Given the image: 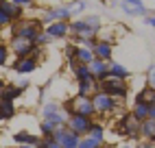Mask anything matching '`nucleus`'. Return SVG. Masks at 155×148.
Returning <instances> with one entry per match:
<instances>
[{"label": "nucleus", "instance_id": "f257e3e1", "mask_svg": "<svg viewBox=\"0 0 155 148\" xmlns=\"http://www.w3.org/2000/svg\"><path fill=\"white\" fill-rule=\"evenodd\" d=\"M44 28V24L39 22L37 18H22V20H15V22L9 26V33L11 35H18V37H24V39H31L35 41L37 33Z\"/></svg>", "mask_w": 155, "mask_h": 148}, {"label": "nucleus", "instance_id": "f03ea898", "mask_svg": "<svg viewBox=\"0 0 155 148\" xmlns=\"http://www.w3.org/2000/svg\"><path fill=\"white\" fill-rule=\"evenodd\" d=\"M64 109L68 113H81V115H87V118H96V107H94V100L92 96H70L68 100H64Z\"/></svg>", "mask_w": 155, "mask_h": 148}, {"label": "nucleus", "instance_id": "7ed1b4c3", "mask_svg": "<svg viewBox=\"0 0 155 148\" xmlns=\"http://www.w3.org/2000/svg\"><path fill=\"white\" fill-rule=\"evenodd\" d=\"M140 120L133 115L131 111H127V113H122L120 118H118V124H116V131L122 135V137H127L129 142H136V140H140Z\"/></svg>", "mask_w": 155, "mask_h": 148}, {"label": "nucleus", "instance_id": "20e7f679", "mask_svg": "<svg viewBox=\"0 0 155 148\" xmlns=\"http://www.w3.org/2000/svg\"><path fill=\"white\" fill-rule=\"evenodd\" d=\"M72 18H74V15H72L70 5L64 2V5H55V7L46 9V11H42L37 20H39L44 26H48V24H53V22H59V20H68V22H70Z\"/></svg>", "mask_w": 155, "mask_h": 148}, {"label": "nucleus", "instance_id": "39448f33", "mask_svg": "<svg viewBox=\"0 0 155 148\" xmlns=\"http://www.w3.org/2000/svg\"><path fill=\"white\" fill-rule=\"evenodd\" d=\"M92 100H94V107H96V115H114L120 107V100H116L114 96L105 94L103 89H98L94 96H92Z\"/></svg>", "mask_w": 155, "mask_h": 148}, {"label": "nucleus", "instance_id": "423d86ee", "mask_svg": "<svg viewBox=\"0 0 155 148\" xmlns=\"http://www.w3.org/2000/svg\"><path fill=\"white\" fill-rule=\"evenodd\" d=\"M101 89L105 92V94H109V96H114L116 100H125L129 96V92H131V87H129L127 81L114 79V76H107L105 81H103L101 83Z\"/></svg>", "mask_w": 155, "mask_h": 148}, {"label": "nucleus", "instance_id": "0eeeda50", "mask_svg": "<svg viewBox=\"0 0 155 148\" xmlns=\"http://www.w3.org/2000/svg\"><path fill=\"white\" fill-rule=\"evenodd\" d=\"M92 124H94V118H87V115H81V113H70V118H68V122H66L68 129H70L72 133L81 135V137L90 135Z\"/></svg>", "mask_w": 155, "mask_h": 148}, {"label": "nucleus", "instance_id": "6e6552de", "mask_svg": "<svg viewBox=\"0 0 155 148\" xmlns=\"http://www.w3.org/2000/svg\"><path fill=\"white\" fill-rule=\"evenodd\" d=\"M9 48H11V55L18 59V57H28V55H33L37 46H35V41H31V39L11 35V39H9Z\"/></svg>", "mask_w": 155, "mask_h": 148}, {"label": "nucleus", "instance_id": "1a4fd4ad", "mask_svg": "<svg viewBox=\"0 0 155 148\" xmlns=\"http://www.w3.org/2000/svg\"><path fill=\"white\" fill-rule=\"evenodd\" d=\"M39 66V59H35L33 55H28V57H18L13 63H11V68L13 72L18 74V76H28V74H33Z\"/></svg>", "mask_w": 155, "mask_h": 148}, {"label": "nucleus", "instance_id": "9d476101", "mask_svg": "<svg viewBox=\"0 0 155 148\" xmlns=\"http://www.w3.org/2000/svg\"><path fill=\"white\" fill-rule=\"evenodd\" d=\"M53 135L57 137V142H59L61 148H79V144H81V135L72 133L68 126H59Z\"/></svg>", "mask_w": 155, "mask_h": 148}, {"label": "nucleus", "instance_id": "9b49d317", "mask_svg": "<svg viewBox=\"0 0 155 148\" xmlns=\"http://www.w3.org/2000/svg\"><path fill=\"white\" fill-rule=\"evenodd\" d=\"M44 31L53 37V41L55 39H68L70 37V22L68 20H59V22H53V24L44 26Z\"/></svg>", "mask_w": 155, "mask_h": 148}, {"label": "nucleus", "instance_id": "f8f14e48", "mask_svg": "<svg viewBox=\"0 0 155 148\" xmlns=\"http://www.w3.org/2000/svg\"><path fill=\"white\" fill-rule=\"evenodd\" d=\"M98 89H101V83H98L94 76H87V79H83V81H77L74 94H79V96H94Z\"/></svg>", "mask_w": 155, "mask_h": 148}, {"label": "nucleus", "instance_id": "ddd939ff", "mask_svg": "<svg viewBox=\"0 0 155 148\" xmlns=\"http://www.w3.org/2000/svg\"><path fill=\"white\" fill-rule=\"evenodd\" d=\"M90 72H92V76H94L98 83H103L109 76V61H103V59L94 57V61L90 63Z\"/></svg>", "mask_w": 155, "mask_h": 148}, {"label": "nucleus", "instance_id": "4468645a", "mask_svg": "<svg viewBox=\"0 0 155 148\" xmlns=\"http://www.w3.org/2000/svg\"><path fill=\"white\" fill-rule=\"evenodd\" d=\"M68 70H70V76L74 79V81H83V79L92 76V72H90V66H85V63H79L77 59L68 61Z\"/></svg>", "mask_w": 155, "mask_h": 148}, {"label": "nucleus", "instance_id": "2eb2a0df", "mask_svg": "<svg viewBox=\"0 0 155 148\" xmlns=\"http://www.w3.org/2000/svg\"><path fill=\"white\" fill-rule=\"evenodd\" d=\"M92 50H94V57H98L103 61H114V44H111V41L98 39L96 46L92 48Z\"/></svg>", "mask_w": 155, "mask_h": 148}, {"label": "nucleus", "instance_id": "dca6fc26", "mask_svg": "<svg viewBox=\"0 0 155 148\" xmlns=\"http://www.w3.org/2000/svg\"><path fill=\"white\" fill-rule=\"evenodd\" d=\"M39 142H42V137L35 135V133H31V131H26V129L13 133V144H15V146H20V144H33V146H39Z\"/></svg>", "mask_w": 155, "mask_h": 148}, {"label": "nucleus", "instance_id": "f3484780", "mask_svg": "<svg viewBox=\"0 0 155 148\" xmlns=\"http://www.w3.org/2000/svg\"><path fill=\"white\" fill-rule=\"evenodd\" d=\"M18 113L15 100H2L0 98V122H11Z\"/></svg>", "mask_w": 155, "mask_h": 148}, {"label": "nucleus", "instance_id": "a211bd4d", "mask_svg": "<svg viewBox=\"0 0 155 148\" xmlns=\"http://www.w3.org/2000/svg\"><path fill=\"white\" fill-rule=\"evenodd\" d=\"M24 87H20L18 83H7V87L0 92V98L2 100H18V98H22L24 96Z\"/></svg>", "mask_w": 155, "mask_h": 148}, {"label": "nucleus", "instance_id": "6ab92c4d", "mask_svg": "<svg viewBox=\"0 0 155 148\" xmlns=\"http://www.w3.org/2000/svg\"><path fill=\"white\" fill-rule=\"evenodd\" d=\"M133 102H144V105H155V87L151 85H144L136 92L133 96Z\"/></svg>", "mask_w": 155, "mask_h": 148}, {"label": "nucleus", "instance_id": "aec40b11", "mask_svg": "<svg viewBox=\"0 0 155 148\" xmlns=\"http://www.w3.org/2000/svg\"><path fill=\"white\" fill-rule=\"evenodd\" d=\"M0 9L11 15L13 22H15V20H22V18H24V9L20 7V5H15V2H11V0H0Z\"/></svg>", "mask_w": 155, "mask_h": 148}, {"label": "nucleus", "instance_id": "412c9836", "mask_svg": "<svg viewBox=\"0 0 155 148\" xmlns=\"http://www.w3.org/2000/svg\"><path fill=\"white\" fill-rule=\"evenodd\" d=\"M140 140L155 142V120L153 118L142 120V124H140Z\"/></svg>", "mask_w": 155, "mask_h": 148}, {"label": "nucleus", "instance_id": "4be33fe9", "mask_svg": "<svg viewBox=\"0 0 155 148\" xmlns=\"http://www.w3.org/2000/svg\"><path fill=\"white\" fill-rule=\"evenodd\" d=\"M61 109H64V102H57V100H48V102H44L42 107H39V118H50V115L59 113Z\"/></svg>", "mask_w": 155, "mask_h": 148}, {"label": "nucleus", "instance_id": "5701e85b", "mask_svg": "<svg viewBox=\"0 0 155 148\" xmlns=\"http://www.w3.org/2000/svg\"><path fill=\"white\" fill-rule=\"evenodd\" d=\"M59 126H66V124H57L53 118H39V124H37V129L42 135H53Z\"/></svg>", "mask_w": 155, "mask_h": 148}, {"label": "nucleus", "instance_id": "b1692460", "mask_svg": "<svg viewBox=\"0 0 155 148\" xmlns=\"http://www.w3.org/2000/svg\"><path fill=\"white\" fill-rule=\"evenodd\" d=\"M109 76H114V79H122V81H129V79H131V72H129L125 66H120V63L109 61Z\"/></svg>", "mask_w": 155, "mask_h": 148}, {"label": "nucleus", "instance_id": "393cba45", "mask_svg": "<svg viewBox=\"0 0 155 148\" xmlns=\"http://www.w3.org/2000/svg\"><path fill=\"white\" fill-rule=\"evenodd\" d=\"M74 55H77V61L79 63H85V66H90V63L94 61V50L87 48V46H77Z\"/></svg>", "mask_w": 155, "mask_h": 148}, {"label": "nucleus", "instance_id": "a878e982", "mask_svg": "<svg viewBox=\"0 0 155 148\" xmlns=\"http://www.w3.org/2000/svg\"><path fill=\"white\" fill-rule=\"evenodd\" d=\"M90 137L96 140V142H101V144H105V124L94 120V124H92V129H90Z\"/></svg>", "mask_w": 155, "mask_h": 148}, {"label": "nucleus", "instance_id": "bb28decb", "mask_svg": "<svg viewBox=\"0 0 155 148\" xmlns=\"http://www.w3.org/2000/svg\"><path fill=\"white\" fill-rule=\"evenodd\" d=\"M129 111H131L133 115H136V118H138L140 122L149 118V105H144V102H133Z\"/></svg>", "mask_w": 155, "mask_h": 148}, {"label": "nucleus", "instance_id": "cd10ccee", "mask_svg": "<svg viewBox=\"0 0 155 148\" xmlns=\"http://www.w3.org/2000/svg\"><path fill=\"white\" fill-rule=\"evenodd\" d=\"M9 59H11V48L0 41V68L9 66Z\"/></svg>", "mask_w": 155, "mask_h": 148}, {"label": "nucleus", "instance_id": "c85d7f7f", "mask_svg": "<svg viewBox=\"0 0 155 148\" xmlns=\"http://www.w3.org/2000/svg\"><path fill=\"white\" fill-rule=\"evenodd\" d=\"M39 148H61L55 135H42V142H39Z\"/></svg>", "mask_w": 155, "mask_h": 148}, {"label": "nucleus", "instance_id": "c756f323", "mask_svg": "<svg viewBox=\"0 0 155 148\" xmlns=\"http://www.w3.org/2000/svg\"><path fill=\"white\" fill-rule=\"evenodd\" d=\"M50 41H53V37H50V35L46 33V31L42 28V31H39V33H37V37H35V46L44 48V46H48V44H50Z\"/></svg>", "mask_w": 155, "mask_h": 148}, {"label": "nucleus", "instance_id": "7c9ffc66", "mask_svg": "<svg viewBox=\"0 0 155 148\" xmlns=\"http://www.w3.org/2000/svg\"><path fill=\"white\" fill-rule=\"evenodd\" d=\"M103 144L101 142H96V140H92L90 135H85V137H81V144H79V148H101Z\"/></svg>", "mask_w": 155, "mask_h": 148}, {"label": "nucleus", "instance_id": "2f4dec72", "mask_svg": "<svg viewBox=\"0 0 155 148\" xmlns=\"http://www.w3.org/2000/svg\"><path fill=\"white\" fill-rule=\"evenodd\" d=\"M11 24H13V18L9 15L7 11H2V9H0V31H2V28H9Z\"/></svg>", "mask_w": 155, "mask_h": 148}, {"label": "nucleus", "instance_id": "473e14b6", "mask_svg": "<svg viewBox=\"0 0 155 148\" xmlns=\"http://www.w3.org/2000/svg\"><path fill=\"white\" fill-rule=\"evenodd\" d=\"M144 79H147V85L155 87V63H151V66L147 68V72H144Z\"/></svg>", "mask_w": 155, "mask_h": 148}, {"label": "nucleus", "instance_id": "72a5a7b5", "mask_svg": "<svg viewBox=\"0 0 155 148\" xmlns=\"http://www.w3.org/2000/svg\"><path fill=\"white\" fill-rule=\"evenodd\" d=\"M11 2H15V5H20L26 11V9H35L37 5H35V0H11Z\"/></svg>", "mask_w": 155, "mask_h": 148}, {"label": "nucleus", "instance_id": "f704fd0d", "mask_svg": "<svg viewBox=\"0 0 155 148\" xmlns=\"http://www.w3.org/2000/svg\"><path fill=\"white\" fill-rule=\"evenodd\" d=\"M147 26H151V28H155V13H149V15H144V20H142Z\"/></svg>", "mask_w": 155, "mask_h": 148}, {"label": "nucleus", "instance_id": "c9c22d12", "mask_svg": "<svg viewBox=\"0 0 155 148\" xmlns=\"http://www.w3.org/2000/svg\"><path fill=\"white\" fill-rule=\"evenodd\" d=\"M18 85H20V87H24V89H28V87H31V83H28V79H26V76H22V79L18 81Z\"/></svg>", "mask_w": 155, "mask_h": 148}, {"label": "nucleus", "instance_id": "e433bc0d", "mask_svg": "<svg viewBox=\"0 0 155 148\" xmlns=\"http://www.w3.org/2000/svg\"><path fill=\"white\" fill-rule=\"evenodd\" d=\"M149 118L155 120V105H149Z\"/></svg>", "mask_w": 155, "mask_h": 148}, {"label": "nucleus", "instance_id": "4c0bfd02", "mask_svg": "<svg viewBox=\"0 0 155 148\" xmlns=\"http://www.w3.org/2000/svg\"><path fill=\"white\" fill-rule=\"evenodd\" d=\"M118 148H138V144H129V142H127V144H122V146H118Z\"/></svg>", "mask_w": 155, "mask_h": 148}, {"label": "nucleus", "instance_id": "58836bf2", "mask_svg": "<svg viewBox=\"0 0 155 148\" xmlns=\"http://www.w3.org/2000/svg\"><path fill=\"white\" fill-rule=\"evenodd\" d=\"M18 148H39V146H33V144H20Z\"/></svg>", "mask_w": 155, "mask_h": 148}, {"label": "nucleus", "instance_id": "ea45409f", "mask_svg": "<svg viewBox=\"0 0 155 148\" xmlns=\"http://www.w3.org/2000/svg\"><path fill=\"white\" fill-rule=\"evenodd\" d=\"M5 87H7V83H5V79H0V92H2Z\"/></svg>", "mask_w": 155, "mask_h": 148}, {"label": "nucleus", "instance_id": "a19ab883", "mask_svg": "<svg viewBox=\"0 0 155 148\" xmlns=\"http://www.w3.org/2000/svg\"><path fill=\"white\" fill-rule=\"evenodd\" d=\"M101 2H103V5H107V2H109V0H101Z\"/></svg>", "mask_w": 155, "mask_h": 148}]
</instances>
